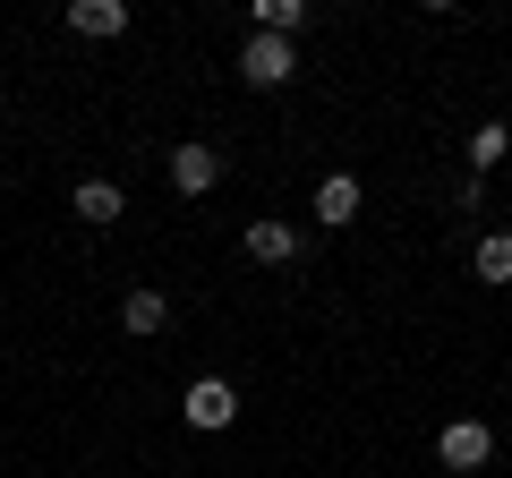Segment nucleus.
<instances>
[{"mask_svg": "<svg viewBox=\"0 0 512 478\" xmlns=\"http://www.w3.org/2000/svg\"><path fill=\"white\" fill-rule=\"evenodd\" d=\"M239 248H248L256 265H291V257H299V231L265 214V222H248V239H239Z\"/></svg>", "mask_w": 512, "mask_h": 478, "instance_id": "39448f33", "label": "nucleus"}, {"mask_svg": "<svg viewBox=\"0 0 512 478\" xmlns=\"http://www.w3.org/2000/svg\"><path fill=\"white\" fill-rule=\"evenodd\" d=\"M214 180H222V154L205 146V137H188V146H171V188H180V197H205Z\"/></svg>", "mask_w": 512, "mask_h": 478, "instance_id": "20e7f679", "label": "nucleus"}, {"mask_svg": "<svg viewBox=\"0 0 512 478\" xmlns=\"http://www.w3.org/2000/svg\"><path fill=\"white\" fill-rule=\"evenodd\" d=\"M69 26H77V35H94V43H103V35H128V0H77Z\"/></svg>", "mask_w": 512, "mask_h": 478, "instance_id": "6e6552de", "label": "nucleus"}, {"mask_svg": "<svg viewBox=\"0 0 512 478\" xmlns=\"http://www.w3.org/2000/svg\"><path fill=\"white\" fill-rule=\"evenodd\" d=\"M231 419H239V393L222 385V376H197V385H188V427H197V436H222Z\"/></svg>", "mask_w": 512, "mask_h": 478, "instance_id": "7ed1b4c3", "label": "nucleus"}, {"mask_svg": "<svg viewBox=\"0 0 512 478\" xmlns=\"http://www.w3.org/2000/svg\"><path fill=\"white\" fill-rule=\"evenodd\" d=\"M239 77L274 94V86H291V77H299V52H291L282 35H248V52H239Z\"/></svg>", "mask_w": 512, "mask_h": 478, "instance_id": "f03ea898", "label": "nucleus"}, {"mask_svg": "<svg viewBox=\"0 0 512 478\" xmlns=\"http://www.w3.org/2000/svg\"><path fill=\"white\" fill-rule=\"evenodd\" d=\"M120 325L146 342V333H163V325H171V299H163V291H128V299H120Z\"/></svg>", "mask_w": 512, "mask_h": 478, "instance_id": "1a4fd4ad", "label": "nucleus"}, {"mask_svg": "<svg viewBox=\"0 0 512 478\" xmlns=\"http://www.w3.org/2000/svg\"><path fill=\"white\" fill-rule=\"evenodd\" d=\"M470 274L487 282V291H504V282H512V231H487V239H478V257H470Z\"/></svg>", "mask_w": 512, "mask_h": 478, "instance_id": "9d476101", "label": "nucleus"}, {"mask_svg": "<svg viewBox=\"0 0 512 478\" xmlns=\"http://www.w3.org/2000/svg\"><path fill=\"white\" fill-rule=\"evenodd\" d=\"M69 205H77V222H94V231H111L128 197H120V188H111V180H77V197H69Z\"/></svg>", "mask_w": 512, "mask_h": 478, "instance_id": "0eeeda50", "label": "nucleus"}, {"mask_svg": "<svg viewBox=\"0 0 512 478\" xmlns=\"http://www.w3.org/2000/svg\"><path fill=\"white\" fill-rule=\"evenodd\" d=\"M316 222H325V231H342V222H359V180H350V171H333V180L316 188Z\"/></svg>", "mask_w": 512, "mask_h": 478, "instance_id": "423d86ee", "label": "nucleus"}, {"mask_svg": "<svg viewBox=\"0 0 512 478\" xmlns=\"http://www.w3.org/2000/svg\"><path fill=\"white\" fill-rule=\"evenodd\" d=\"M0 111H9V86H0Z\"/></svg>", "mask_w": 512, "mask_h": 478, "instance_id": "ddd939ff", "label": "nucleus"}, {"mask_svg": "<svg viewBox=\"0 0 512 478\" xmlns=\"http://www.w3.org/2000/svg\"><path fill=\"white\" fill-rule=\"evenodd\" d=\"M504 154H512V129H504V120H478V137H470V171L487 180V171L504 163Z\"/></svg>", "mask_w": 512, "mask_h": 478, "instance_id": "f8f14e48", "label": "nucleus"}, {"mask_svg": "<svg viewBox=\"0 0 512 478\" xmlns=\"http://www.w3.org/2000/svg\"><path fill=\"white\" fill-rule=\"evenodd\" d=\"M436 461H444V470H461V478L487 470V461H495V427H487V419H453V427L436 436Z\"/></svg>", "mask_w": 512, "mask_h": 478, "instance_id": "f257e3e1", "label": "nucleus"}, {"mask_svg": "<svg viewBox=\"0 0 512 478\" xmlns=\"http://www.w3.org/2000/svg\"><path fill=\"white\" fill-rule=\"evenodd\" d=\"M299 26H308V9H299V0H256V18H248V35H282V43H291Z\"/></svg>", "mask_w": 512, "mask_h": 478, "instance_id": "9b49d317", "label": "nucleus"}]
</instances>
